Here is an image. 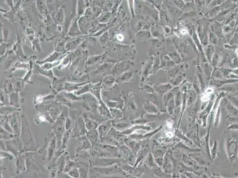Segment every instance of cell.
Instances as JSON below:
<instances>
[{
    "label": "cell",
    "instance_id": "1",
    "mask_svg": "<svg viewBox=\"0 0 238 178\" xmlns=\"http://www.w3.org/2000/svg\"><path fill=\"white\" fill-rule=\"evenodd\" d=\"M78 34H80V32H79L77 26H76V22L75 21V23L73 24L72 27L71 29L70 30L69 35H71V36H74V35H78Z\"/></svg>",
    "mask_w": 238,
    "mask_h": 178
},
{
    "label": "cell",
    "instance_id": "2",
    "mask_svg": "<svg viewBox=\"0 0 238 178\" xmlns=\"http://www.w3.org/2000/svg\"><path fill=\"white\" fill-rule=\"evenodd\" d=\"M61 54L60 53H54L53 54H52L50 55L49 56V58H48V59L45 60V62H47V61H52L53 60H55V59H56L59 56H60Z\"/></svg>",
    "mask_w": 238,
    "mask_h": 178
}]
</instances>
